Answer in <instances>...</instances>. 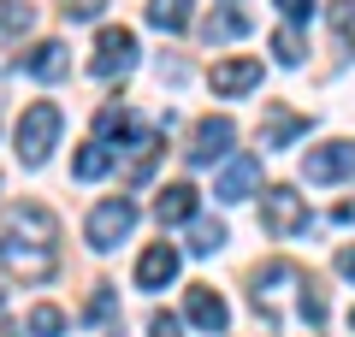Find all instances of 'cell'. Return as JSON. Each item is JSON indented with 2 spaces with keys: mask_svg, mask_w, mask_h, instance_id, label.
<instances>
[{
  "mask_svg": "<svg viewBox=\"0 0 355 337\" xmlns=\"http://www.w3.org/2000/svg\"><path fill=\"white\" fill-rule=\"evenodd\" d=\"M36 24V6H24V0H0V30H30Z\"/></svg>",
  "mask_w": 355,
  "mask_h": 337,
  "instance_id": "cell-22",
  "label": "cell"
},
{
  "mask_svg": "<svg viewBox=\"0 0 355 337\" xmlns=\"http://www.w3.org/2000/svg\"><path fill=\"white\" fill-rule=\"evenodd\" d=\"M190 249H196V254H219V249H225V225H219V219H196Z\"/></svg>",
  "mask_w": 355,
  "mask_h": 337,
  "instance_id": "cell-18",
  "label": "cell"
},
{
  "mask_svg": "<svg viewBox=\"0 0 355 337\" xmlns=\"http://www.w3.org/2000/svg\"><path fill=\"white\" fill-rule=\"evenodd\" d=\"M302 130H308V119H302V112H272V125L261 130V148H284V142H291V137H302Z\"/></svg>",
  "mask_w": 355,
  "mask_h": 337,
  "instance_id": "cell-17",
  "label": "cell"
},
{
  "mask_svg": "<svg viewBox=\"0 0 355 337\" xmlns=\"http://www.w3.org/2000/svg\"><path fill=\"white\" fill-rule=\"evenodd\" d=\"M24 71L42 77V83H60V77L71 71V53H65V42H36V48L24 53Z\"/></svg>",
  "mask_w": 355,
  "mask_h": 337,
  "instance_id": "cell-13",
  "label": "cell"
},
{
  "mask_svg": "<svg viewBox=\"0 0 355 337\" xmlns=\"http://www.w3.org/2000/svg\"><path fill=\"white\" fill-rule=\"evenodd\" d=\"M137 231V207H130L125 196H113V201H101V207L89 213V249H119V243Z\"/></svg>",
  "mask_w": 355,
  "mask_h": 337,
  "instance_id": "cell-5",
  "label": "cell"
},
{
  "mask_svg": "<svg viewBox=\"0 0 355 337\" xmlns=\"http://www.w3.org/2000/svg\"><path fill=\"white\" fill-rule=\"evenodd\" d=\"M249 302H254V313H266L279 331H291V320H302L308 337L326 325V296H320V284L296 261H266L261 273H254Z\"/></svg>",
  "mask_w": 355,
  "mask_h": 337,
  "instance_id": "cell-2",
  "label": "cell"
},
{
  "mask_svg": "<svg viewBox=\"0 0 355 337\" xmlns=\"http://www.w3.org/2000/svg\"><path fill=\"white\" fill-rule=\"evenodd\" d=\"M172 278H178V249L172 243H154V249L137 261V290H166Z\"/></svg>",
  "mask_w": 355,
  "mask_h": 337,
  "instance_id": "cell-12",
  "label": "cell"
},
{
  "mask_svg": "<svg viewBox=\"0 0 355 337\" xmlns=\"http://www.w3.org/2000/svg\"><path fill=\"white\" fill-rule=\"evenodd\" d=\"M101 6H107V0H60V12H65V18H95Z\"/></svg>",
  "mask_w": 355,
  "mask_h": 337,
  "instance_id": "cell-25",
  "label": "cell"
},
{
  "mask_svg": "<svg viewBox=\"0 0 355 337\" xmlns=\"http://www.w3.org/2000/svg\"><path fill=\"white\" fill-rule=\"evenodd\" d=\"M249 89H261V60H249V53H231V60L214 65V95H249Z\"/></svg>",
  "mask_w": 355,
  "mask_h": 337,
  "instance_id": "cell-8",
  "label": "cell"
},
{
  "mask_svg": "<svg viewBox=\"0 0 355 337\" xmlns=\"http://www.w3.org/2000/svg\"><path fill=\"white\" fill-rule=\"evenodd\" d=\"M261 225L272 231V237H296L308 225V201L296 196L291 184H272V189H261Z\"/></svg>",
  "mask_w": 355,
  "mask_h": 337,
  "instance_id": "cell-4",
  "label": "cell"
},
{
  "mask_svg": "<svg viewBox=\"0 0 355 337\" xmlns=\"http://www.w3.org/2000/svg\"><path fill=\"white\" fill-rule=\"evenodd\" d=\"M71 172L83 178V184L107 178V172H113V148H107V142H83V148H77V160H71Z\"/></svg>",
  "mask_w": 355,
  "mask_h": 337,
  "instance_id": "cell-15",
  "label": "cell"
},
{
  "mask_svg": "<svg viewBox=\"0 0 355 337\" xmlns=\"http://www.w3.org/2000/svg\"><path fill=\"white\" fill-rule=\"evenodd\" d=\"M243 30H249V18H243V12H214L202 24V36L207 42H231V36H243Z\"/></svg>",
  "mask_w": 355,
  "mask_h": 337,
  "instance_id": "cell-20",
  "label": "cell"
},
{
  "mask_svg": "<svg viewBox=\"0 0 355 337\" xmlns=\"http://www.w3.org/2000/svg\"><path fill=\"white\" fill-rule=\"evenodd\" d=\"M0 337H18V331H12V325H0Z\"/></svg>",
  "mask_w": 355,
  "mask_h": 337,
  "instance_id": "cell-28",
  "label": "cell"
},
{
  "mask_svg": "<svg viewBox=\"0 0 355 337\" xmlns=\"http://www.w3.org/2000/svg\"><path fill=\"white\" fill-rule=\"evenodd\" d=\"M349 331H355V313H349Z\"/></svg>",
  "mask_w": 355,
  "mask_h": 337,
  "instance_id": "cell-29",
  "label": "cell"
},
{
  "mask_svg": "<svg viewBox=\"0 0 355 337\" xmlns=\"http://www.w3.org/2000/svg\"><path fill=\"white\" fill-rule=\"evenodd\" d=\"M137 65V36H130L125 24H101V36H95V53H89V71L95 77H119Z\"/></svg>",
  "mask_w": 355,
  "mask_h": 337,
  "instance_id": "cell-6",
  "label": "cell"
},
{
  "mask_svg": "<svg viewBox=\"0 0 355 337\" xmlns=\"http://www.w3.org/2000/svg\"><path fill=\"white\" fill-rule=\"evenodd\" d=\"M148 24L166 30V36H178V30L190 24V0H154V6H148Z\"/></svg>",
  "mask_w": 355,
  "mask_h": 337,
  "instance_id": "cell-16",
  "label": "cell"
},
{
  "mask_svg": "<svg viewBox=\"0 0 355 337\" xmlns=\"http://www.w3.org/2000/svg\"><path fill=\"white\" fill-rule=\"evenodd\" d=\"M231 137H237V125H231V119H202V125H196V137H190V166L219 160V154L231 148Z\"/></svg>",
  "mask_w": 355,
  "mask_h": 337,
  "instance_id": "cell-10",
  "label": "cell"
},
{
  "mask_svg": "<svg viewBox=\"0 0 355 337\" xmlns=\"http://www.w3.org/2000/svg\"><path fill=\"white\" fill-rule=\"evenodd\" d=\"M60 130H65V112L53 107V101H30L24 119H18V160L42 166L53 148H60Z\"/></svg>",
  "mask_w": 355,
  "mask_h": 337,
  "instance_id": "cell-3",
  "label": "cell"
},
{
  "mask_svg": "<svg viewBox=\"0 0 355 337\" xmlns=\"http://www.w3.org/2000/svg\"><path fill=\"white\" fill-rule=\"evenodd\" d=\"M349 172H355V142H326V148H308V160H302L308 184H338Z\"/></svg>",
  "mask_w": 355,
  "mask_h": 337,
  "instance_id": "cell-7",
  "label": "cell"
},
{
  "mask_svg": "<svg viewBox=\"0 0 355 337\" xmlns=\"http://www.w3.org/2000/svg\"><path fill=\"white\" fill-rule=\"evenodd\" d=\"M148 337H184L178 313H154V320H148Z\"/></svg>",
  "mask_w": 355,
  "mask_h": 337,
  "instance_id": "cell-24",
  "label": "cell"
},
{
  "mask_svg": "<svg viewBox=\"0 0 355 337\" xmlns=\"http://www.w3.org/2000/svg\"><path fill=\"white\" fill-rule=\"evenodd\" d=\"M30 331H36V337H60L65 331V313L53 308V302H42V308H30Z\"/></svg>",
  "mask_w": 355,
  "mask_h": 337,
  "instance_id": "cell-21",
  "label": "cell"
},
{
  "mask_svg": "<svg viewBox=\"0 0 355 337\" xmlns=\"http://www.w3.org/2000/svg\"><path fill=\"white\" fill-rule=\"evenodd\" d=\"M272 53H279V65H302V36L296 30H272Z\"/></svg>",
  "mask_w": 355,
  "mask_h": 337,
  "instance_id": "cell-23",
  "label": "cell"
},
{
  "mask_svg": "<svg viewBox=\"0 0 355 337\" xmlns=\"http://www.w3.org/2000/svg\"><path fill=\"white\" fill-rule=\"evenodd\" d=\"M95 130H101L95 142H113V137L125 142V137H130L137 125H130V112H125V107H101V119H95Z\"/></svg>",
  "mask_w": 355,
  "mask_h": 337,
  "instance_id": "cell-19",
  "label": "cell"
},
{
  "mask_svg": "<svg viewBox=\"0 0 355 337\" xmlns=\"http://www.w3.org/2000/svg\"><path fill=\"white\" fill-rule=\"evenodd\" d=\"M279 12L284 18H308V12H314V0H279Z\"/></svg>",
  "mask_w": 355,
  "mask_h": 337,
  "instance_id": "cell-26",
  "label": "cell"
},
{
  "mask_svg": "<svg viewBox=\"0 0 355 337\" xmlns=\"http://www.w3.org/2000/svg\"><path fill=\"white\" fill-rule=\"evenodd\" d=\"M184 313H190V325H202V331H225L231 325V308H225V296H219L214 284H196L190 302H184Z\"/></svg>",
  "mask_w": 355,
  "mask_h": 337,
  "instance_id": "cell-11",
  "label": "cell"
},
{
  "mask_svg": "<svg viewBox=\"0 0 355 337\" xmlns=\"http://www.w3.org/2000/svg\"><path fill=\"white\" fill-rule=\"evenodd\" d=\"M254 189H261V160H254V154H237V160H225L214 196H219V201H249Z\"/></svg>",
  "mask_w": 355,
  "mask_h": 337,
  "instance_id": "cell-9",
  "label": "cell"
},
{
  "mask_svg": "<svg viewBox=\"0 0 355 337\" xmlns=\"http://www.w3.org/2000/svg\"><path fill=\"white\" fill-rule=\"evenodd\" d=\"M338 273H343V278H355V243H349V249H338Z\"/></svg>",
  "mask_w": 355,
  "mask_h": 337,
  "instance_id": "cell-27",
  "label": "cell"
},
{
  "mask_svg": "<svg viewBox=\"0 0 355 337\" xmlns=\"http://www.w3.org/2000/svg\"><path fill=\"white\" fill-rule=\"evenodd\" d=\"M53 243H60V219H53L42 201L6 207V219H0V266H6L12 278H24V284H48L53 266H60Z\"/></svg>",
  "mask_w": 355,
  "mask_h": 337,
  "instance_id": "cell-1",
  "label": "cell"
},
{
  "mask_svg": "<svg viewBox=\"0 0 355 337\" xmlns=\"http://www.w3.org/2000/svg\"><path fill=\"white\" fill-rule=\"evenodd\" d=\"M154 219H160V225H184V219H196V189H190V184H166L160 201H154Z\"/></svg>",
  "mask_w": 355,
  "mask_h": 337,
  "instance_id": "cell-14",
  "label": "cell"
}]
</instances>
